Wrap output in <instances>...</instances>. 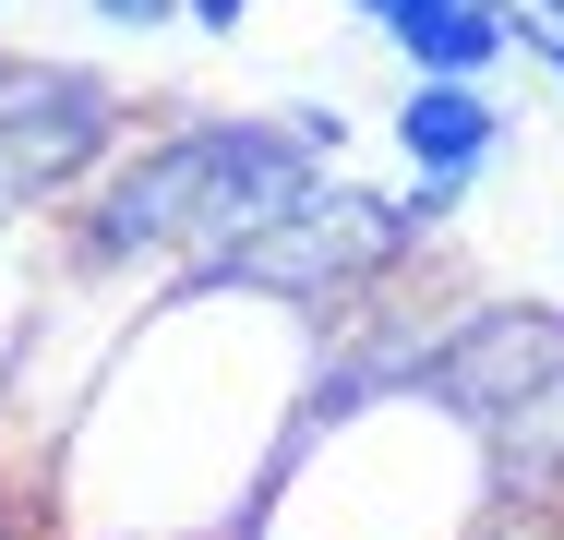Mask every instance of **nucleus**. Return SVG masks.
<instances>
[{
    "mask_svg": "<svg viewBox=\"0 0 564 540\" xmlns=\"http://www.w3.org/2000/svg\"><path fill=\"white\" fill-rule=\"evenodd\" d=\"M228 540H492V432L433 385L348 397L313 372L252 517Z\"/></svg>",
    "mask_w": 564,
    "mask_h": 540,
    "instance_id": "f03ea898",
    "label": "nucleus"
},
{
    "mask_svg": "<svg viewBox=\"0 0 564 540\" xmlns=\"http://www.w3.org/2000/svg\"><path fill=\"white\" fill-rule=\"evenodd\" d=\"M553 372H564V313L553 301H456L445 336H433V360H421V385L456 397L480 432L505 421L517 397H541Z\"/></svg>",
    "mask_w": 564,
    "mask_h": 540,
    "instance_id": "0eeeda50",
    "label": "nucleus"
},
{
    "mask_svg": "<svg viewBox=\"0 0 564 540\" xmlns=\"http://www.w3.org/2000/svg\"><path fill=\"white\" fill-rule=\"evenodd\" d=\"M325 193V156L301 144L289 108H181V120H144L109 169L48 216V264H85V277H181L228 240L276 228L289 205Z\"/></svg>",
    "mask_w": 564,
    "mask_h": 540,
    "instance_id": "7ed1b4c3",
    "label": "nucleus"
},
{
    "mask_svg": "<svg viewBox=\"0 0 564 540\" xmlns=\"http://www.w3.org/2000/svg\"><path fill=\"white\" fill-rule=\"evenodd\" d=\"M517 12H553V24H564V0H517Z\"/></svg>",
    "mask_w": 564,
    "mask_h": 540,
    "instance_id": "2eb2a0df",
    "label": "nucleus"
},
{
    "mask_svg": "<svg viewBox=\"0 0 564 540\" xmlns=\"http://www.w3.org/2000/svg\"><path fill=\"white\" fill-rule=\"evenodd\" d=\"M337 313L169 277L97 360L85 409L36 456L24 505L48 540H217L252 517L276 444L325 372Z\"/></svg>",
    "mask_w": 564,
    "mask_h": 540,
    "instance_id": "f257e3e1",
    "label": "nucleus"
},
{
    "mask_svg": "<svg viewBox=\"0 0 564 540\" xmlns=\"http://www.w3.org/2000/svg\"><path fill=\"white\" fill-rule=\"evenodd\" d=\"M252 12H264V0H181V24H193V36H240Z\"/></svg>",
    "mask_w": 564,
    "mask_h": 540,
    "instance_id": "9b49d317",
    "label": "nucleus"
},
{
    "mask_svg": "<svg viewBox=\"0 0 564 540\" xmlns=\"http://www.w3.org/2000/svg\"><path fill=\"white\" fill-rule=\"evenodd\" d=\"M384 48H397L409 73H433V85H505V73H517V0H433V12H409Z\"/></svg>",
    "mask_w": 564,
    "mask_h": 540,
    "instance_id": "6e6552de",
    "label": "nucleus"
},
{
    "mask_svg": "<svg viewBox=\"0 0 564 540\" xmlns=\"http://www.w3.org/2000/svg\"><path fill=\"white\" fill-rule=\"evenodd\" d=\"M144 132L132 85L85 61H0V228H48Z\"/></svg>",
    "mask_w": 564,
    "mask_h": 540,
    "instance_id": "39448f33",
    "label": "nucleus"
},
{
    "mask_svg": "<svg viewBox=\"0 0 564 540\" xmlns=\"http://www.w3.org/2000/svg\"><path fill=\"white\" fill-rule=\"evenodd\" d=\"M0 12H12V0H0Z\"/></svg>",
    "mask_w": 564,
    "mask_h": 540,
    "instance_id": "dca6fc26",
    "label": "nucleus"
},
{
    "mask_svg": "<svg viewBox=\"0 0 564 540\" xmlns=\"http://www.w3.org/2000/svg\"><path fill=\"white\" fill-rule=\"evenodd\" d=\"M0 540H48V529H36V505H24L12 480H0Z\"/></svg>",
    "mask_w": 564,
    "mask_h": 540,
    "instance_id": "ddd939ff",
    "label": "nucleus"
},
{
    "mask_svg": "<svg viewBox=\"0 0 564 540\" xmlns=\"http://www.w3.org/2000/svg\"><path fill=\"white\" fill-rule=\"evenodd\" d=\"M421 228H433V216L409 205V193H372V181H337V169H325L313 205H289L276 228L228 240V252L181 264V277H205V289H264V301H301V313H360L372 289H397V264L421 252Z\"/></svg>",
    "mask_w": 564,
    "mask_h": 540,
    "instance_id": "20e7f679",
    "label": "nucleus"
},
{
    "mask_svg": "<svg viewBox=\"0 0 564 540\" xmlns=\"http://www.w3.org/2000/svg\"><path fill=\"white\" fill-rule=\"evenodd\" d=\"M541 73H553V108H564V48H553V61H541Z\"/></svg>",
    "mask_w": 564,
    "mask_h": 540,
    "instance_id": "4468645a",
    "label": "nucleus"
},
{
    "mask_svg": "<svg viewBox=\"0 0 564 540\" xmlns=\"http://www.w3.org/2000/svg\"><path fill=\"white\" fill-rule=\"evenodd\" d=\"M85 24H109V36H169L181 0H85Z\"/></svg>",
    "mask_w": 564,
    "mask_h": 540,
    "instance_id": "9d476101",
    "label": "nucleus"
},
{
    "mask_svg": "<svg viewBox=\"0 0 564 540\" xmlns=\"http://www.w3.org/2000/svg\"><path fill=\"white\" fill-rule=\"evenodd\" d=\"M505 144H517V108L492 97V85H433V73H409V97L384 108V156L409 169V205L433 216V228L505 169Z\"/></svg>",
    "mask_w": 564,
    "mask_h": 540,
    "instance_id": "423d86ee",
    "label": "nucleus"
},
{
    "mask_svg": "<svg viewBox=\"0 0 564 540\" xmlns=\"http://www.w3.org/2000/svg\"><path fill=\"white\" fill-rule=\"evenodd\" d=\"M348 12H360L372 36H397V24H409V12H433V0H348Z\"/></svg>",
    "mask_w": 564,
    "mask_h": 540,
    "instance_id": "f8f14e48",
    "label": "nucleus"
},
{
    "mask_svg": "<svg viewBox=\"0 0 564 540\" xmlns=\"http://www.w3.org/2000/svg\"><path fill=\"white\" fill-rule=\"evenodd\" d=\"M36 289H48V228H0V385H12V348H24Z\"/></svg>",
    "mask_w": 564,
    "mask_h": 540,
    "instance_id": "1a4fd4ad",
    "label": "nucleus"
}]
</instances>
